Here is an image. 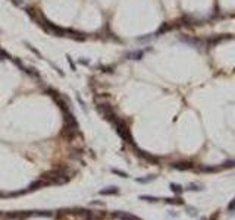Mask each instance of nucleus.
I'll list each match as a JSON object with an SVG mask.
<instances>
[{
	"label": "nucleus",
	"instance_id": "nucleus-1",
	"mask_svg": "<svg viewBox=\"0 0 235 220\" xmlns=\"http://www.w3.org/2000/svg\"><path fill=\"white\" fill-rule=\"evenodd\" d=\"M171 188H172V191H173V192H178V194H181V192H182V188H181L179 185L172 183V185H171Z\"/></svg>",
	"mask_w": 235,
	"mask_h": 220
},
{
	"label": "nucleus",
	"instance_id": "nucleus-2",
	"mask_svg": "<svg viewBox=\"0 0 235 220\" xmlns=\"http://www.w3.org/2000/svg\"><path fill=\"white\" fill-rule=\"evenodd\" d=\"M188 189H194V191H198V189H201V186H198V185H191Z\"/></svg>",
	"mask_w": 235,
	"mask_h": 220
}]
</instances>
